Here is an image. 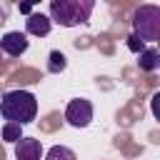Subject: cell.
<instances>
[{
    "label": "cell",
    "instance_id": "cell-4",
    "mask_svg": "<svg viewBox=\"0 0 160 160\" xmlns=\"http://www.w3.org/2000/svg\"><path fill=\"white\" fill-rule=\"evenodd\" d=\"M65 120L72 128H88L92 122V102L85 98H75L65 108Z\"/></svg>",
    "mask_w": 160,
    "mask_h": 160
},
{
    "label": "cell",
    "instance_id": "cell-2",
    "mask_svg": "<svg viewBox=\"0 0 160 160\" xmlns=\"http://www.w3.org/2000/svg\"><path fill=\"white\" fill-rule=\"evenodd\" d=\"M95 0H50V20L62 28L85 25L92 15Z\"/></svg>",
    "mask_w": 160,
    "mask_h": 160
},
{
    "label": "cell",
    "instance_id": "cell-7",
    "mask_svg": "<svg viewBox=\"0 0 160 160\" xmlns=\"http://www.w3.org/2000/svg\"><path fill=\"white\" fill-rule=\"evenodd\" d=\"M50 28H52V20L48 15H42V12H30L28 20H25L28 35H35V38H45L50 32Z\"/></svg>",
    "mask_w": 160,
    "mask_h": 160
},
{
    "label": "cell",
    "instance_id": "cell-10",
    "mask_svg": "<svg viewBox=\"0 0 160 160\" xmlns=\"http://www.w3.org/2000/svg\"><path fill=\"white\" fill-rule=\"evenodd\" d=\"M65 68H68V58H65L60 50H52L50 58H48V70H50V72H62Z\"/></svg>",
    "mask_w": 160,
    "mask_h": 160
},
{
    "label": "cell",
    "instance_id": "cell-8",
    "mask_svg": "<svg viewBox=\"0 0 160 160\" xmlns=\"http://www.w3.org/2000/svg\"><path fill=\"white\" fill-rule=\"evenodd\" d=\"M138 55H140V60H138L140 70L152 72V70H158V68H160V52H158L155 48H142Z\"/></svg>",
    "mask_w": 160,
    "mask_h": 160
},
{
    "label": "cell",
    "instance_id": "cell-9",
    "mask_svg": "<svg viewBox=\"0 0 160 160\" xmlns=\"http://www.w3.org/2000/svg\"><path fill=\"white\" fill-rule=\"evenodd\" d=\"M45 160H78V155L70 148H65V145H52L45 152Z\"/></svg>",
    "mask_w": 160,
    "mask_h": 160
},
{
    "label": "cell",
    "instance_id": "cell-3",
    "mask_svg": "<svg viewBox=\"0 0 160 160\" xmlns=\"http://www.w3.org/2000/svg\"><path fill=\"white\" fill-rule=\"evenodd\" d=\"M132 35L142 42H155L160 38V8L158 5H140L132 12Z\"/></svg>",
    "mask_w": 160,
    "mask_h": 160
},
{
    "label": "cell",
    "instance_id": "cell-12",
    "mask_svg": "<svg viewBox=\"0 0 160 160\" xmlns=\"http://www.w3.org/2000/svg\"><path fill=\"white\" fill-rule=\"evenodd\" d=\"M128 48H130L132 52H140V50L145 48V42H142L140 38H135V35H130V38H128Z\"/></svg>",
    "mask_w": 160,
    "mask_h": 160
},
{
    "label": "cell",
    "instance_id": "cell-6",
    "mask_svg": "<svg viewBox=\"0 0 160 160\" xmlns=\"http://www.w3.org/2000/svg\"><path fill=\"white\" fill-rule=\"evenodd\" d=\"M15 158L18 160H40L42 158V145L35 138H20L15 142Z\"/></svg>",
    "mask_w": 160,
    "mask_h": 160
},
{
    "label": "cell",
    "instance_id": "cell-13",
    "mask_svg": "<svg viewBox=\"0 0 160 160\" xmlns=\"http://www.w3.org/2000/svg\"><path fill=\"white\" fill-rule=\"evenodd\" d=\"M38 2H40V0H22V2L18 5V8H20V12H22V15H30L32 5H38Z\"/></svg>",
    "mask_w": 160,
    "mask_h": 160
},
{
    "label": "cell",
    "instance_id": "cell-1",
    "mask_svg": "<svg viewBox=\"0 0 160 160\" xmlns=\"http://www.w3.org/2000/svg\"><path fill=\"white\" fill-rule=\"evenodd\" d=\"M0 112L5 120L10 122H20V125H28L35 120L38 115V100L32 92L28 90H8L2 98H0Z\"/></svg>",
    "mask_w": 160,
    "mask_h": 160
},
{
    "label": "cell",
    "instance_id": "cell-5",
    "mask_svg": "<svg viewBox=\"0 0 160 160\" xmlns=\"http://www.w3.org/2000/svg\"><path fill=\"white\" fill-rule=\"evenodd\" d=\"M0 50L10 58H18L28 50V35L20 32V30H12V32H5L0 38Z\"/></svg>",
    "mask_w": 160,
    "mask_h": 160
},
{
    "label": "cell",
    "instance_id": "cell-14",
    "mask_svg": "<svg viewBox=\"0 0 160 160\" xmlns=\"http://www.w3.org/2000/svg\"><path fill=\"white\" fill-rule=\"evenodd\" d=\"M0 62H2V60H0Z\"/></svg>",
    "mask_w": 160,
    "mask_h": 160
},
{
    "label": "cell",
    "instance_id": "cell-11",
    "mask_svg": "<svg viewBox=\"0 0 160 160\" xmlns=\"http://www.w3.org/2000/svg\"><path fill=\"white\" fill-rule=\"evenodd\" d=\"M22 138V125L20 122H5L2 125V140H8V142H18Z\"/></svg>",
    "mask_w": 160,
    "mask_h": 160
}]
</instances>
